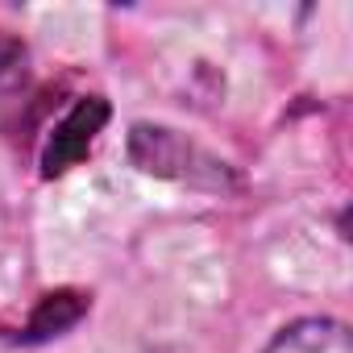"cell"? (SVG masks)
<instances>
[{
	"mask_svg": "<svg viewBox=\"0 0 353 353\" xmlns=\"http://www.w3.org/2000/svg\"><path fill=\"white\" fill-rule=\"evenodd\" d=\"M129 158L145 174H162V179H192V183H225V166L200 154L183 133H174L166 125H133L129 133Z\"/></svg>",
	"mask_w": 353,
	"mask_h": 353,
	"instance_id": "1",
	"label": "cell"
},
{
	"mask_svg": "<svg viewBox=\"0 0 353 353\" xmlns=\"http://www.w3.org/2000/svg\"><path fill=\"white\" fill-rule=\"evenodd\" d=\"M108 100L104 96H79L67 117L50 129L46 145H42V174L46 179H59V174H67L71 166H79L96 141V133L108 125Z\"/></svg>",
	"mask_w": 353,
	"mask_h": 353,
	"instance_id": "2",
	"label": "cell"
},
{
	"mask_svg": "<svg viewBox=\"0 0 353 353\" xmlns=\"http://www.w3.org/2000/svg\"><path fill=\"white\" fill-rule=\"evenodd\" d=\"M262 353H353V336L341 320L307 316V320L287 324Z\"/></svg>",
	"mask_w": 353,
	"mask_h": 353,
	"instance_id": "3",
	"label": "cell"
},
{
	"mask_svg": "<svg viewBox=\"0 0 353 353\" xmlns=\"http://www.w3.org/2000/svg\"><path fill=\"white\" fill-rule=\"evenodd\" d=\"M88 312V295L83 291H50L38 299V307L30 312L26 328H21V341L26 345H38V341H50L59 332H67L71 324H79V316Z\"/></svg>",
	"mask_w": 353,
	"mask_h": 353,
	"instance_id": "4",
	"label": "cell"
},
{
	"mask_svg": "<svg viewBox=\"0 0 353 353\" xmlns=\"http://www.w3.org/2000/svg\"><path fill=\"white\" fill-rule=\"evenodd\" d=\"M26 79H30V50H26V42L0 30V96L21 92Z\"/></svg>",
	"mask_w": 353,
	"mask_h": 353,
	"instance_id": "5",
	"label": "cell"
}]
</instances>
